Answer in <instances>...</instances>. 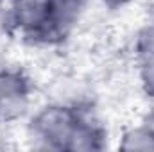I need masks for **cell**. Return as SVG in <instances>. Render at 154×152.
<instances>
[{"mask_svg": "<svg viewBox=\"0 0 154 152\" xmlns=\"http://www.w3.org/2000/svg\"><path fill=\"white\" fill-rule=\"evenodd\" d=\"M22 125L25 141L38 150L99 152L115 140L104 118L90 104L74 99L38 102Z\"/></svg>", "mask_w": 154, "mask_h": 152, "instance_id": "1", "label": "cell"}, {"mask_svg": "<svg viewBox=\"0 0 154 152\" xmlns=\"http://www.w3.org/2000/svg\"><path fill=\"white\" fill-rule=\"evenodd\" d=\"M93 0H7L9 18L20 45L57 50L74 38Z\"/></svg>", "mask_w": 154, "mask_h": 152, "instance_id": "2", "label": "cell"}, {"mask_svg": "<svg viewBox=\"0 0 154 152\" xmlns=\"http://www.w3.org/2000/svg\"><path fill=\"white\" fill-rule=\"evenodd\" d=\"M38 104V84L32 72L20 63L0 66V125L23 123Z\"/></svg>", "mask_w": 154, "mask_h": 152, "instance_id": "3", "label": "cell"}, {"mask_svg": "<svg viewBox=\"0 0 154 152\" xmlns=\"http://www.w3.org/2000/svg\"><path fill=\"white\" fill-rule=\"evenodd\" d=\"M131 54L138 90L147 104L154 106V16L136 29Z\"/></svg>", "mask_w": 154, "mask_h": 152, "instance_id": "4", "label": "cell"}, {"mask_svg": "<svg viewBox=\"0 0 154 152\" xmlns=\"http://www.w3.org/2000/svg\"><path fill=\"white\" fill-rule=\"evenodd\" d=\"M115 147L120 150H154V106L138 113L116 134Z\"/></svg>", "mask_w": 154, "mask_h": 152, "instance_id": "5", "label": "cell"}, {"mask_svg": "<svg viewBox=\"0 0 154 152\" xmlns=\"http://www.w3.org/2000/svg\"><path fill=\"white\" fill-rule=\"evenodd\" d=\"M18 45H20L18 36L4 11L0 13V66L13 61V52Z\"/></svg>", "mask_w": 154, "mask_h": 152, "instance_id": "6", "label": "cell"}, {"mask_svg": "<svg viewBox=\"0 0 154 152\" xmlns=\"http://www.w3.org/2000/svg\"><path fill=\"white\" fill-rule=\"evenodd\" d=\"M138 0H93V4H97L99 7H102L108 13H122V11H127Z\"/></svg>", "mask_w": 154, "mask_h": 152, "instance_id": "7", "label": "cell"}, {"mask_svg": "<svg viewBox=\"0 0 154 152\" xmlns=\"http://www.w3.org/2000/svg\"><path fill=\"white\" fill-rule=\"evenodd\" d=\"M5 5H7V0H0V13L5 11Z\"/></svg>", "mask_w": 154, "mask_h": 152, "instance_id": "8", "label": "cell"}]
</instances>
